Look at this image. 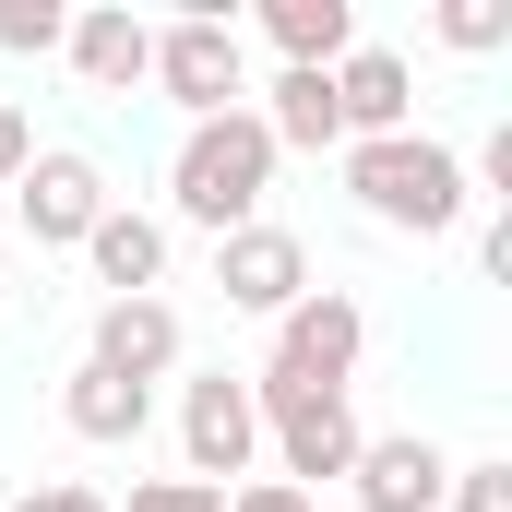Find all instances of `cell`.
Returning a JSON list of instances; mask_svg holds the SVG:
<instances>
[{"instance_id": "ffe728a7", "label": "cell", "mask_w": 512, "mask_h": 512, "mask_svg": "<svg viewBox=\"0 0 512 512\" xmlns=\"http://www.w3.org/2000/svg\"><path fill=\"white\" fill-rule=\"evenodd\" d=\"M108 512H227V489H203V477H131V501Z\"/></svg>"}, {"instance_id": "7a4b0ae2", "label": "cell", "mask_w": 512, "mask_h": 512, "mask_svg": "<svg viewBox=\"0 0 512 512\" xmlns=\"http://www.w3.org/2000/svg\"><path fill=\"white\" fill-rule=\"evenodd\" d=\"M262 191H274V131L251 120V108H227V120H191L179 131V167H167V203L191 215V227H251Z\"/></svg>"}, {"instance_id": "4fadbf2b", "label": "cell", "mask_w": 512, "mask_h": 512, "mask_svg": "<svg viewBox=\"0 0 512 512\" xmlns=\"http://www.w3.org/2000/svg\"><path fill=\"white\" fill-rule=\"evenodd\" d=\"M84 262H96V286H108V298H155V286H167V215L108 203V215L84 227Z\"/></svg>"}, {"instance_id": "6da1fadb", "label": "cell", "mask_w": 512, "mask_h": 512, "mask_svg": "<svg viewBox=\"0 0 512 512\" xmlns=\"http://www.w3.org/2000/svg\"><path fill=\"white\" fill-rule=\"evenodd\" d=\"M346 191H358V215L370 227H405V239H441V227H465V155L441 143V131H393V143H346Z\"/></svg>"}, {"instance_id": "52a82bcc", "label": "cell", "mask_w": 512, "mask_h": 512, "mask_svg": "<svg viewBox=\"0 0 512 512\" xmlns=\"http://www.w3.org/2000/svg\"><path fill=\"white\" fill-rule=\"evenodd\" d=\"M251 405H262V441H274L286 489H310V477H346V465H358V441H370L346 393H262V382H251Z\"/></svg>"}, {"instance_id": "8fae6325", "label": "cell", "mask_w": 512, "mask_h": 512, "mask_svg": "<svg viewBox=\"0 0 512 512\" xmlns=\"http://www.w3.org/2000/svg\"><path fill=\"white\" fill-rule=\"evenodd\" d=\"M334 120H346V143L417 131V72H405L393 48H346V60H334Z\"/></svg>"}, {"instance_id": "5bb4252c", "label": "cell", "mask_w": 512, "mask_h": 512, "mask_svg": "<svg viewBox=\"0 0 512 512\" xmlns=\"http://www.w3.org/2000/svg\"><path fill=\"white\" fill-rule=\"evenodd\" d=\"M274 131V155H346V120H334V72H274V96L251 108Z\"/></svg>"}, {"instance_id": "d6986e66", "label": "cell", "mask_w": 512, "mask_h": 512, "mask_svg": "<svg viewBox=\"0 0 512 512\" xmlns=\"http://www.w3.org/2000/svg\"><path fill=\"white\" fill-rule=\"evenodd\" d=\"M441 512H512V465H501V453L453 465V477H441Z\"/></svg>"}, {"instance_id": "5b68a950", "label": "cell", "mask_w": 512, "mask_h": 512, "mask_svg": "<svg viewBox=\"0 0 512 512\" xmlns=\"http://www.w3.org/2000/svg\"><path fill=\"white\" fill-rule=\"evenodd\" d=\"M251 453H262V405H251V370H203V382H179V465H191L203 489L251 477Z\"/></svg>"}, {"instance_id": "e0dca14e", "label": "cell", "mask_w": 512, "mask_h": 512, "mask_svg": "<svg viewBox=\"0 0 512 512\" xmlns=\"http://www.w3.org/2000/svg\"><path fill=\"white\" fill-rule=\"evenodd\" d=\"M429 36H441L453 60H489V48H512V12H489V0H441Z\"/></svg>"}, {"instance_id": "9c48e42d", "label": "cell", "mask_w": 512, "mask_h": 512, "mask_svg": "<svg viewBox=\"0 0 512 512\" xmlns=\"http://www.w3.org/2000/svg\"><path fill=\"white\" fill-rule=\"evenodd\" d=\"M441 477H453V453H441L429 429H370L358 465H346L358 512H441Z\"/></svg>"}, {"instance_id": "3957f363", "label": "cell", "mask_w": 512, "mask_h": 512, "mask_svg": "<svg viewBox=\"0 0 512 512\" xmlns=\"http://www.w3.org/2000/svg\"><path fill=\"white\" fill-rule=\"evenodd\" d=\"M358 358H370V310L346 286H310L298 310H274V358H262L251 382L262 393H346Z\"/></svg>"}, {"instance_id": "7c38bea8", "label": "cell", "mask_w": 512, "mask_h": 512, "mask_svg": "<svg viewBox=\"0 0 512 512\" xmlns=\"http://www.w3.org/2000/svg\"><path fill=\"white\" fill-rule=\"evenodd\" d=\"M60 48H72V72H84L96 96H131V84H143V60H155V24H143L131 0H96V12H72V36H60Z\"/></svg>"}, {"instance_id": "2e32d148", "label": "cell", "mask_w": 512, "mask_h": 512, "mask_svg": "<svg viewBox=\"0 0 512 512\" xmlns=\"http://www.w3.org/2000/svg\"><path fill=\"white\" fill-rule=\"evenodd\" d=\"M60 417H72V441H108V453H120V441H143V417H155V393L108 382V370L84 358V370L60 382Z\"/></svg>"}, {"instance_id": "603a6c76", "label": "cell", "mask_w": 512, "mask_h": 512, "mask_svg": "<svg viewBox=\"0 0 512 512\" xmlns=\"http://www.w3.org/2000/svg\"><path fill=\"white\" fill-rule=\"evenodd\" d=\"M24 155H36V120H24V108H12V96H0V191H12V179H24Z\"/></svg>"}, {"instance_id": "9a60e30c", "label": "cell", "mask_w": 512, "mask_h": 512, "mask_svg": "<svg viewBox=\"0 0 512 512\" xmlns=\"http://www.w3.org/2000/svg\"><path fill=\"white\" fill-rule=\"evenodd\" d=\"M262 36L286 48V72H334L358 48V0H262Z\"/></svg>"}, {"instance_id": "30bf717a", "label": "cell", "mask_w": 512, "mask_h": 512, "mask_svg": "<svg viewBox=\"0 0 512 512\" xmlns=\"http://www.w3.org/2000/svg\"><path fill=\"white\" fill-rule=\"evenodd\" d=\"M179 346H191V334H179V310H167V298H108V310H96V346H84V358H96L108 382L155 393L167 370H179Z\"/></svg>"}, {"instance_id": "277c9868", "label": "cell", "mask_w": 512, "mask_h": 512, "mask_svg": "<svg viewBox=\"0 0 512 512\" xmlns=\"http://www.w3.org/2000/svg\"><path fill=\"white\" fill-rule=\"evenodd\" d=\"M143 84H167V108H179V120H227V108H251L239 24H227V12H179V24H155Z\"/></svg>"}, {"instance_id": "ac0fdd59", "label": "cell", "mask_w": 512, "mask_h": 512, "mask_svg": "<svg viewBox=\"0 0 512 512\" xmlns=\"http://www.w3.org/2000/svg\"><path fill=\"white\" fill-rule=\"evenodd\" d=\"M60 36H72V12H60V0H0V48H12V60H48Z\"/></svg>"}, {"instance_id": "7402d4cb", "label": "cell", "mask_w": 512, "mask_h": 512, "mask_svg": "<svg viewBox=\"0 0 512 512\" xmlns=\"http://www.w3.org/2000/svg\"><path fill=\"white\" fill-rule=\"evenodd\" d=\"M227 512H322V501L286 489V477H251V489H227Z\"/></svg>"}, {"instance_id": "44dd1931", "label": "cell", "mask_w": 512, "mask_h": 512, "mask_svg": "<svg viewBox=\"0 0 512 512\" xmlns=\"http://www.w3.org/2000/svg\"><path fill=\"white\" fill-rule=\"evenodd\" d=\"M12 512H108V489H84V477H48V489H24Z\"/></svg>"}, {"instance_id": "8992f818", "label": "cell", "mask_w": 512, "mask_h": 512, "mask_svg": "<svg viewBox=\"0 0 512 512\" xmlns=\"http://www.w3.org/2000/svg\"><path fill=\"white\" fill-rule=\"evenodd\" d=\"M12 203H24V239L36 251H84V227L108 215V167L84 143H36L24 179H12Z\"/></svg>"}, {"instance_id": "ba28073f", "label": "cell", "mask_w": 512, "mask_h": 512, "mask_svg": "<svg viewBox=\"0 0 512 512\" xmlns=\"http://www.w3.org/2000/svg\"><path fill=\"white\" fill-rule=\"evenodd\" d=\"M215 286H227V310L274 322V310H298V298H310V239H298V227H274V215H251V227H227V239H215Z\"/></svg>"}]
</instances>
